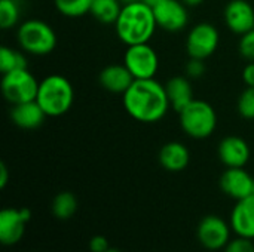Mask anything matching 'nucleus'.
Returning <instances> with one entry per match:
<instances>
[{"label":"nucleus","instance_id":"obj_1","mask_svg":"<svg viewBox=\"0 0 254 252\" xmlns=\"http://www.w3.org/2000/svg\"><path fill=\"white\" fill-rule=\"evenodd\" d=\"M124 108L137 122L156 123L171 108L165 85L155 79L134 80L122 95Z\"/></svg>","mask_w":254,"mask_h":252},{"label":"nucleus","instance_id":"obj_2","mask_svg":"<svg viewBox=\"0 0 254 252\" xmlns=\"http://www.w3.org/2000/svg\"><path fill=\"white\" fill-rule=\"evenodd\" d=\"M115 28L118 37L127 46H132L140 43H149L158 25L153 15V9L143 0H140L125 3L122 6L119 18L115 22Z\"/></svg>","mask_w":254,"mask_h":252},{"label":"nucleus","instance_id":"obj_3","mask_svg":"<svg viewBox=\"0 0 254 252\" xmlns=\"http://www.w3.org/2000/svg\"><path fill=\"white\" fill-rule=\"evenodd\" d=\"M36 101L49 117L65 114L74 101V89L68 79L60 74H49L39 83Z\"/></svg>","mask_w":254,"mask_h":252},{"label":"nucleus","instance_id":"obj_4","mask_svg":"<svg viewBox=\"0 0 254 252\" xmlns=\"http://www.w3.org/2000/svg\"><path fill=\"white\" fill-rule=\"evenodd\" d=\"M16 42L22 52L43 56L51 53L57 46L54 28L42 19H27L16 30Z\"/></svg>","mask_w":254,"mask_h":252},{"label":"nucleus","instance_id":"obj_5","mask_svg":"<svg viewBox=\"0 0 254 252\" xmlns=\"http://www.w3.org/2000/svg\"><path fill=\"white\" fill-rule=\"evenodd\" d=\"M180 126L186 135L204 140L213 135L217 126V114L211 104L202 100H192L180 113Z\"/></svg>","mask_w":254,"mask_h":252},{"label":"nucleus","instance_id":"obj_6","mask_svg":"<svg viewBox=\"0 0 254 252\" xmlns=\"http://www.w3.org/2000/svg\"><path fill=\"white\" fill-rule=\"evenodd\" d=\"M39 80L27 68H19L1 74V94L4 100L10 104H21L33 101L37 97Z\"/></svg>","mask_w":254,"mask_h":252},{"label":"nucleus","instance_id":"obj_7","mask_svg":"<svg viewBox=\"0 0 254 252\" xmlns=\"http://www.w3.org/2000/svg\"><path fill=\"white\" fill-rule=\"evenodd\" d=\"M124 64L135 80L155 79L159 68V58L149 43H140L128 46L124 55Z\"/></svg>","mask_w":254,"mask_h":252},{"label":"nucleus","instance_id":"obj_8","mask_svg":"<svg viewBox=\"0 0 254 252\" xmlns=\"http://www.w3.org/2000/svg\"><path fill=\"white\" fill-rule=\"evenodd\" d=\"M219 30L210 22H199L193 25L186 39V52L190 58L207 59L219 46Z\"/></svg>","mask_w":254,"mask_h":252},{"label":"nucleus","instance_id":"obj_9","mask_svg":"<svg viewBox=\"0 0 254 252\" xmlns=\"http://www.w3.org/2000/svg\"><path fill=\"white\" fill-rule=\"evenodd\" d=\"M231 224H228L219 215L204 217L196 229V238L199 244L208 251L223 250L231 241Z\"/></svg>","mask_w":254,"mask_h":252},{"label":"nucleus","instance_id":"obj_10","mask_svg":"<svg viewBox=\"0 0 254 252\" xmlns=\"http://www.w3.org/2000/svg\"><path fill=\"white\" fill-rule=\"evenodd\" d=\"M31 220L28 208H4L0 212V242L6 247L16 245L25 232L27 223Z\"/></svg>","mask_w":254,"mask_h":252},{"label":"nucleus","instance_id":"obj_11","mask_svg":"<svg viewBox=\"0 0 254 252\" xmlns=\"http://www.w3.org/2000/svg\"><path fill=\"white\" fill-rule=\"evenodd\" d=\"M152 9L156 19V25L165 31H182L189 22L188 6L182 0H165Z\"/></svg>","mask_w":254,"mask_h":252},{"label":"nucleus","instance_id":"obj_12","mask_svg":"<svg viewBox=\"0 0 254 252\" xmlns=\"http://www.w3.org/2000/svg\"><path fill=\"white\" fill-rule=\"evenodd\" d=\"M220 189L235 201L254 196V178L244 168H228L220 177Z\"/></svg>","mask_w":254,"mask_h":252},{"label":"nucleus","instance_id":"obj_13","mask_svg":"<svg viewBox=\"0 0 254 252\" xmlns=\"http://www.w3.org/2000/svg\"><path fill=\"white\" fill-rule=\"evenodd\" d=\"M223 18L228 28L238 36L254 28V7L249 0H231L225 6Z\"/></svg>","mask_w":254,"mask_h":252},{"label":"nucleus","instance_id":"obj_14","mask_svg":"<svg viewBox=\"0 0 254 252\" xmlns=\"http://www.w3.org/2000/svg\"><path fill=\"white\" fill-rule=\"evenodd\" d=\"M219 159L226 168H244L250 160V146L241 137H226L220 141Z\"/></svg>","mask_w":254,"mask_h":252},{"label":"nucleus","instance_id":"obj_15","mask_svg":"<svg viewBox=\"0 0 254 252\" xmlns=\"http://www.w3.org/2000/svg\"><path fill=\"white\" fill-rule=\"evenodd\" d=\"M229 224L237 236L254 239V196L237 201Z\"/></svg>","mask_w":254,"mask_h":252},{"label":"nucleus","instance_id":"obj_16","mask_svg":"<svg viewBox=\"0 0 254 252\" xmlns=\"http://www.w3.org/2000/svg\"><path fill=\"white\" fill-rule=\"evenodd\" d=\"M135 79L125 67V64H112L104 67L98 74V82L103 89L112 94H125Z\"/></svg>","mask_w":254,"mask_h":252},{"label":"nucleus","instance_id":"obj_17","mask_svg":"<svg viewBox=\"0 0 254 252\" xmlns=\"http://www.w3.org/2000/svg\"><path fill=\"white\" fill-rule=\"evenodd\" d=\"M45 117L46 113L36 100L15 104L10 108V120L21 129H36L43 123Z\"/></svg>","mask_w":254,"mask_h":252},{"label":"nucleus","instance_id":"obj_18","mask_svg":"<svg viewBox=\"0 0 254 252\" xmlns=\"http://www.w3.org/2000/svg\"><path fill=\"white\" fill-rule=\"evenodd\" d=\"M158 159L164 169L170 172H180L188 168L190 162V151L185 144L179 141H171L162 146Z\"/></svg>","mask_w":254,"mask_h":252},{"label":"nucleus","instance_id":"obj_19","mask_svg":"<svg viewBox=\"0 0 254 252\" xmlns=\"http://www.w3.org/2000/svg\"><path fill=\"white\" fill-rule=\"evenodd\" d=\"M165 91L168 95V101L173 110L180 113L192 100L193 91L189 77L185 76H174L165 83Z\"/></svg>","mask_w":254,"mask_h":252},{"label":"nucleus","instance_id":"obj_20","mask_svg":"<svg viewBox=\"0 0 254 252\" xmlns=\"http://www.w3.org/2000/svg\"><path fill=\"white\" fill-rule=\"evenodd\" d=\"M122 6L124 3L121 0H94L89 13L101 24H115Z\"/></svg>","mask_w":254,"mask_h":252},{"label":"nucleus","instance_id":"obj_21","mask_svg":"<svg viewBox=\"0 0 254 252\" xmlns=\"http://www.w3.org/2000/svg\"><path fill=\"white\" fill-rule=\"evenodd\" d=\"M77 211V199L70 192L58 193L52 201V214L58 220H68Z\"/></svg>","mask_w":254,"mask_h":252},{"label":"nucleus","instance_id":"obj_22","mask_svg":"<svg viewBox=\"0 0 254 252\" xmlns=\"http://www.w3.org/2000/svg\"><path fill=\"white\" fill-rule=\"evenodd\" d=\"M19 68H27V59L24 53L12 48L1 46L0 48V73L6 74L9 71L19 70Z\"/></svg>","mask_w":254,"mask_h":252},{"label":"nucleus","instance_id":"obj_23","mask_svg":"<svg viewBox=\"0 0 254 252\" xmlns=\"http://www.w3.org/2000/svg\"><path fill=\"white\" fill-rule=\"evenodd\" d=\"M94 0H54L55 9L67 18H79L91 12Z\"/></svg>","mask_w":254,"mask_h":252},{"label":"nucleus","instance_id":"obj_24","mask_svg":"<svg viewBox=\"0 0 254 252\" xmlns=\"http://www.w3.org/2000/svg\"><path fill=\"white\" fill-rule=\"evenodd\" d=\"M21 16V7L16 0H0V27L3 30L18 25Z\"/></svg>","mask_w":254,"mask_h":252},{"label":"nucleus","instance_id":"obj_25","mask_svg":"<svg viewBox=\"0 0 254 252\" xmlns=\"http://www.w3.org/2000/svg\"><path fill=\"white\" fill-rule=\"evenodd\" d=\"M238 113L241 117L247 119V120H253L254 119V88L247 86L243 94L238 98V104H237Z\"/></svg>","mask_w":254,"mask_h":252},{"label":"nucleus","instance_id":"obj_26","mask_svg":"<svg viewBox=\"0 0 254 252\" xmlns=\"http://www.w3.org/2000/svg\"><path fill=\"white\" fill-rule=\"evenodd\" d=\"M238 50L241 53V56L244 59H247L249 62L254 61V28L244 33L241 37H240V42H238Z\"/></svg>","mask_w":254,"mask_h":252},{"label":"nucleus","instance_id":"obj_27","mask_svg":"<svg viewBox=\"0 0 254 252\" xmlns=\"http://www.w3.org/2000/svg\"><path fill=\"white\" fill-rule=\"evenodd\" d=\"M223 252H254L253 239L238 236L237 239L228 242V245L223 248Z\"/></svg>","mask_w":254,"mask_h":252},{"label":"nucleus","instance_id":"obj_28","mask_svg":"<svg viewBox=\"0 0 254 252\" xmlns=\"http://www.w3.org/2000/svg\"><path fill=\"white\" fill-rule=\"evenodd\" d=\"M205 73V64L204 59L190 58L186 64V76L190 79H199Z\"/></svg>","mask_w":254,"mask_h":252},{"label":"nucleus","instance_id":"obj_29","mask_svg":"<svg viewBox=\"0 0 254 252\" xmlns=\"http://www.w3.org/2000/svg\"><path fill=\"white\" fill-rule=\"evenodd\" d=\"M109 248H110L109 241L103 235H97V236L91 238V241H89V251L91 252H106Z\"/></svg>","mask_w":254,"mask_h":252},{"label":"nucleus","instance_id":"obj_30","mask_svg":"<svg viewBox=\"0 0 254 252\" xmlns=\"http://www.w3.org/2000/svg\"><path fill=\"white\" fill-rule=\"evenodd\" d=\"M243 80L247 86L254 88V61H250L243 70Z\"/></svg>","mask_w":254,"mask_h":252},{"label":"nucleus","instance_id":"obj_31","mask_svg":"<svg viewBox=\"0 0 254 252\" xmlns=\"http://www.w3.org/2000/svg\"><path fill=\"white\" fill-rule=\"evenodd\" d=\"M7 178H9V172L4 163H0V189H4L7 184Z\"/></svg>","mask_w":254,"mask_h":252},{"label":"nucleus","instance_id":"obj_32","mask_svg":"<svg viewBox=\"0 0 254 252\" xmlns=\"http://www.w3.org/2000/svg\"><path fill=\"white\" fill-rule=\"evenodd\" d=\"M188 7H195V6H199V4H202V1L204 0H182Z\"/></svg>","mask_w":254,"mask_h":252},{"label":"nucleus","instance_id":"obj_33","mask_svg":"<svg viewBox=\"0 0 254 252\" xmlns=\"http://www.w3.org/2000/svg\"><path fill=\"white\" fill-rule=\"evenodd\" d=\"M146 4H149L150 7H155V6H158L159 3H162V1H165V0H143Z\"/></svg>","mask_w":254,"mask_h":252},{"label":"nucleus","instance_id":"obj_34","mask_svg":"<svg viewBox=\"0 0 254 252\" xmlns=\"http://www.w3.org/2000/svg\"><path fill=\"white\" fill-rule=\"evenodd\" d=\"M121 1L125 4V3H132V1H140V0H121Z\"/></svg>","mask_w":254,"mask_h":252},{"label":"nucleus","instance_id":"obj_35","mask_svg":"<svg viewBox=\"0 0 254 252\" xmlns=\"http://www.w3.org/2000/svg\"><path fill=\"white\" fill-rule=\"evenodd\" d=\"M106 252H121L119 250H115V248H109Z\"/></svg>","mask_w":254,"mask_h":252}]
</instances>
